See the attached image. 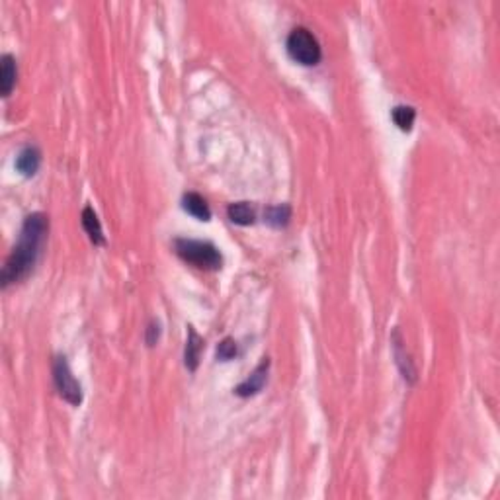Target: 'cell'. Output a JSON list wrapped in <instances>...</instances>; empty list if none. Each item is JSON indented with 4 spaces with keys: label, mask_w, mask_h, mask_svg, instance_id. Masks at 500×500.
Here are the masks:
<instances>
[{
    "label": "cell",
    "mask_w": 500,
    "mask_h": 500,
    "mask_svg": "<svg viewBox=\"0 0 500 500\" xmlns=\"http://www.w3.org/2000/svg\"><path fill=\"white\" fill-rule=\"evenodd\" d=\"M16 79H18V67H16V59L10 53L2 55L0 59V92L4 98H8L14 86H16Z\"/></svg>",
    "instance_id": "cell-7"
},
{
    "label": "cell",
    "mask_w": 500,
    "mask_h": 500,
    "mask_svg": "<svg viewBox=\"0 0 500 500\" xmlns=\"http://www.w3.org/2000/svg\"><path fill=\"white\" fill-rule=\"evenodd\" d=\"M158 338H161V325L156 323V320H153L151 325H149V328H147V344L153 346L158 342Z\"/></svg>",
    "instance_id": "cell-16"
},
{
    "label": "cell",
    "mask_w": 500,
    "mask_h": 500,
    "mask_svg": "<svg viewBox=\"0 0 500 500\" xmlns=\"http://www.w3.org/2000/svg\"><path fill=\"white\" fill-rule=\"evenodd\" d=\"M290 217H291V210L290 205H285V203L268 208V211H266V221H268L270 225H273V227H283V225H288Z\"/></svg>",
    "instance_id": "cell-14"
},
{
    "label": "cell",
    "mask_w": 500,
    "mask_h": 500,
    "mask_svg": "<svg viewBox=\"0 0 500 500\" xmlns=\"http://www.w3.org/2000/svg\"><path fill=\"white\" fill-rule=\"evenodd\" d=\"M268 367H270V360L264 358L262 364L258 365L255 372L250 373L245 381L241 383L237 389H235V393H237L238 397H252V395H256V393L262 391L264 385H266V381H268Z\"/></svg>",
    "instance_id": "cell-5"
},
{
    "label": "cell",
    "mask_w": 500,
    "mask_h": 500,
    "mask_svg": "<svg viewBox=\"0 0 500 500\" xmlns=\"http://www.w3.org/2000/svg\"><path fill=\"white\" fill-rule=\"evenodd\" d=\"M288 53L293 61L305 67L317 65L323 57L318 39L311 34V29L303 26L291 29V34L288 36Z\"/></svg>",
    "instance_id": "cell-3"
},
{
    "label": "cell",
    "mask_w": 500,
    "mask_h": 500,
    "mask_svg": "<svg viewBox=\"0 0 500 500\" xmlns=\"http://www.w3.org/2000/svg\"><path fill=\"white\" fill-rule=\"evenodd\" d=\"M201 350H203V338L194 330V327H188V340H186V350H184V364L190 372H196L200 365Z\"/></svg>",
    "instance_id": "cell-8"
},
{
    "label": "cell",
    "mask_w": 500,
    "mask_h": 500,
    "mask_svg": "<svg viewBox=\"0 0 500 500\" xmlns=\"http://www.w3.org/2000/svg\"><path fill=\"white\" fill-rule=\"evenodd\" d=\"M182 208L188 211L190 215L200 219V221H210L211 219V210L210 205H208V201L203 200L200 194H196V191H188V194L184 196Z\"/></svg>",
    "instance_id": "cell-11"
},
{
    "label": "cell",
    "mask_w": 500,
    "mask_h": 500,
    "mask_svg": "<svg viewBox=\"0 0 500 500\" xmlns=\"http://www.w3.org/2000/svg\"><path fill=\"white\" fill-rule=\"evenodd\" d=\"M47 233H49V219L43 213H32L24 219L18 245L14 246L12 255L2 268V288L22 282L34 272L37 260L43 252Z\"/></svg>",
    "instance_id": "cell-1"
},
{
    "label": "cell",
    "mask_w": 500,
    "mask_h": 500,
    "mask_svg": "<svg viewBox=\"0 0 500 500\" xmlns=\"http://www.w3.org/2000/svg\"><path fill=\"white\" fill-rule=\"evenodd\" d=\"M391 342H393V350H395V360H397V365H399V370L400 373H403V377H405V381L414 383L417 381V367H414V364H412L410 356L407 354V350H405V342H403V338H400L399 330H395Z\"/></svg>",
    "instance_id": "cell-6"
},
{
    "label": "cell",
    "mask_w": 500,
    "mask_h": 500,
    "mask_svg": "<svg viewBox=\"0 0 500 500\" xmlns=\"http://www.w3.org/2000/svg\"><path fill=\"white\" fill-rule=\"evenodd\" d=\"M53 381L59 395L73 407H79L82 403V387L76 381V377L71 372V365L65 356H57L53 360Z\"/></svg>",
    "instance_id": "cell-4"
},
{
    "label": "cell",
    "mask_w": 500,
    "mask_h": 500,
    "mask_svg": "<svg viewBox=\"0 0 500 500\" xmlns=\"http://www.w3.org/2000/svg\"><path fill=\"white\" fill-rule=\"evenodd\" d=\"M39 164H41V153L37 147H24L16 156V170L27 178L39 170Z\"/></svg>",
    "instance_id": "cell-9"
},
{
    "label": "cell",
    "mask_w": 500,
    "mask_h": 500,
    "mask_svg": "<svg viewBox=\"0 0 500 500\" xmlns=\"http://www.w3.org/2000/svg\"><path fill=\"white\" fill-rule=\"evenodd\" d=\"M237 342L233 340V338H225V340H221L217 346V358L221 360V362H229V360H233L235 356H237Z\"/></svg>",
    "instance_id": "cell-15"
},
{
    "label": "cell",
    "mask_w": 500,
    "mask_h": 500,
    "mask_svg": "<svg viewBox=\"0 0 500 500\" xmlns=\"http://www.w3.org/2000/svg\"><path fill=\"white\" fill-rule=\"evenodd\" d=\"M229 219L235 223V225H252L256 221V211L255 208L248 203V201H237V203H231L229 205Z\"/></svg>",
    "instance_id": "cell-12"
},
{
    "label": "cell",
    "mask_w": 500,
    "mask_h": 500,
    "mask_svg": "<svg viewBox=\"0 0 500 500\" xmlns=\"http://www.w3.org/2000/svg\"><path fill=\"white\" fill-rule=\"evenodd\" d=\"M414 119H417V109L412 108V106H397V108H393V121H395V126L400 131H410Z\"/></svg>",
    "instance_id": "cell-13"
},
{
    "label": "cell",
    "mask_w": 500,
    "mask_h": 500,
    "mask_svg": "<svg viewBox=\"0 0 500 500\" xmlns=\"http://www.w3.org/2000/svg\"><path fill=\"white\" fill-rule=\"evenodd\" d=\"M82 227L86 231V235L90 238L92 243L96 246H104L106 245V237H104V231H102V223L96 211L92 205H86L82 210Z\"/></svg>",
    "instance_id": "cell-10"
},
{
    "label": "cell",
    "mask_w": 500,
    "mask_h": 500,
    "mask_svg": "<svg viewBox=\"0 0 500 500\" xmlns=\"http://www.w3.org/2000/svg\"><path fill=\"white\" fill-rule=\"evenodd\" d=\"M174 250L184 262L191 264L200 270H219L223 266V256L219 252V248L208 241L176 238Z\"/></svg>",
    "instance_id": "cell-2"
}]
</instances>
